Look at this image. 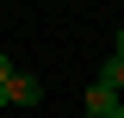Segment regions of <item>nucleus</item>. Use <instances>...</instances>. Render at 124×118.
I'll use <instances>...</instances> for the list:
<instances>
[{"mask_svg": "<svg viewBox=\"0 0 124 118\" xmlns=\"http://www.w3.org/2000/svg\"><path fill=\"white\" fill-rule=\"evenodd\" d=\"M6 100L13 106H44V81H37V75H13V81H6Z\"/></svg>", "mask_w": 124, "mask_h": 118, "instance_id": "obj_1", "label": "nucleus"}, {"mask_svg": "<svg viewBox=\"0 0 124 118\" xmlns=\"http://www.w3.org/2000/svg\"><path fill=\"white\" fill-rule=\"evenodd\" d=\"M118 100H124V93H112V87H99V81H93V87H87V100H81V112H93V118H106V112H112Z\"/></svg>", "mask_w": 124, "mask_h": 118, "instance_id": "obj_2", "label": "nucleus"}, {"mask_svg": "<svg viewBox=\"0 0 124 118\" xmlns=\"http://www.w3.org/2000/svg\"><path fill=\"white\" fill-rule=\"evenodd\" d=\"M99 87H112V93H124V56L112 50L106 62H99Z\"/></svg>", "mask_w": 124, "mask_h": 118, "instance_id": "obj_3", "label": "nucleus"}, {"mask_svg": "<svg viewBox=\"0 0 124 118\" xmlns=\"http://www.w3.org/2000/svg\"><path fill=\"white\" fill-rule=\"evenodd\" d=\"M0 81H13V56H6V50H0Z\"/></svg>", "mask_w": 124, "mask_h": 118, "instance_id": "obj_4", "label": "nucleus"}, {"mask_svg": "<svg viewBox=\"0 0 124 118\" xmlns=\"http://www.w3.org/2000/svg\"><path fill=\"white\" fill-rule=\"evenodd\" d=\"M112 50H118V56H124V25H118V37H112Z\"/></svg>", "mask_w": 124, "mask_h": 118, "instance_id": "obj_5", "label": "nucleus"}, {"mask_svg": "<svg viewBox=\"0 0 124 118\" xmlns=\"http://www.w3.org/2000/svg\"><path fill=\"white\" fill-rule=\"evenodd\" d=\"M0 106H13V100H6V81H0Z\"/></svg>", "mask_w": 124, "mask_h": 118, "instance_id": "obj_6", "label": "nucleus"}, {"mask_svg": "<svg viewBox=\"0 0 124 118\" xmlns=\"http://www.w3.org/2000/svg\"><path fill=\"white\" fill-rule=\"evenodd\" d=\"M81 118H93V112H81Z\"/></svg>", "mask_w": 124, "mask_h": 118, "instance_id": "obj_7", "label": "nucleus"}]
</instances>
